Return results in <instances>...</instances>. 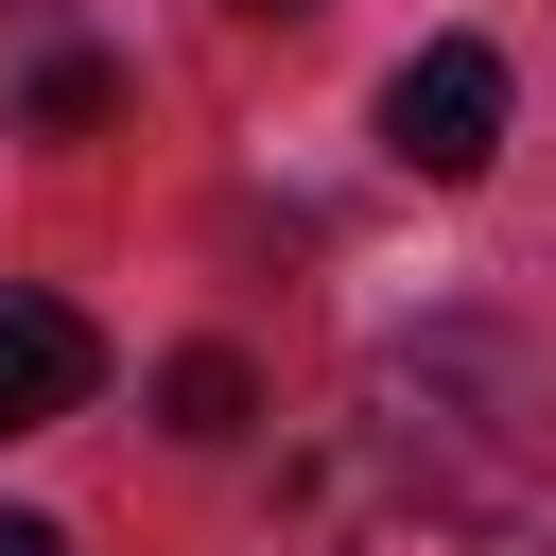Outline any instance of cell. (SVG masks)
Masks as SVG:
<instances>
[{
	"label": "cell",
	"mask_w": 556,
	"mask_h": 556,
	"mask_svg": "<svg viewBox=\"0 0 556 556\" xmlns=\"http://www.w3.org/2000/svg\"><path fill=\"white\" fill-rule=\"evenodd\" d=\"M87 382H104V330H87L70 295H0V434L87 417Z\"/></svg>",
	"instance_id": "cell-2"
},
{
	"label": "cell",
	"mask_w": 556,
	"mask_h": 556,
	"mask_svg": "<svg viewBox=\"0 0 556 556\" xmlns=\"http://www.w3.org/2000/svg\"><path fill=\"white\" fill-rule=\"evenodd\" d=\"M243 417H261V365H243V348H174V365H156V434H191V452H226Z\"/></svg>",
	"instance_id": "cell-3"
},
{
	"label": "cell",
	"mask_w": 556,
	"mask_h": 556,
	"mask_svg": "<svg viewBox=\"0 0 556 556\" xmlns=\"http://www.w3.org/2000/svg\"><path fill=\"white\" fill-rule=\"evenodd\" d=\"M226 17H278V35H295V17H313V0H226Z\"/></svg>",
	"instance_id": "cell-7"
},
{
	"label": "cell",
	"mask_w": 556,
	"mask_h": 556,
	"mask_svg": "<svg viewBox=\"0 0 556 556\" xmlns=\"http://www.w3.org/2000/svg\"><path fill=\"white\" fill-rule=\"evenodd\" d=\"M382 156H400L417 191H469V174L504 156V52H486V35L400 52V87H382Z\"/></svg>",
	"instance_id": "cell-1"
},
{
	"label": "cell",
	"mask_w": 556,
	"mask_h": 556,
	"mask_svg": "<svg viewBox=\"0 0 556 556\" xmlns=\"http://www.w3.org/2000/svg\"><path fill=\"white\" fill-rule=\"evenodd\" d=\"M104 104H122L104 52H35V70H17V139H104Z\"/></svg>",
	"instance_id": "cell-4"
},
{
	"label": "cell",
	"mask_w": 556,
	"mask_h": 556,
	"mask_svg": "<svg viewBox=\"0 0 556 556\" xmlns=\"http://www.w3.org/2000/svg\"><path fill=\"white\" fill-rule=\"evenodd\" d=\"M0 556H70V539H52V521H35V504H0Z\"/></svg>",
	"instance_id": "cell-6"
},
{
	"label": "cell",
	"mask_w": 556,
	"mask_h": 556,
	"mask_svg": "<svg viewBox=\"0 0 556 556\" xmlns=\"http://www.w3.org/2000/svg\"><path fill=\"white\" fill-rule=\"evenodd\" d=\"M382 556H556V539H521V521H486L469 486H417V504L382 521Z\"/></svg>",
	"instance_id": "cell-5"
}]
</instances>
